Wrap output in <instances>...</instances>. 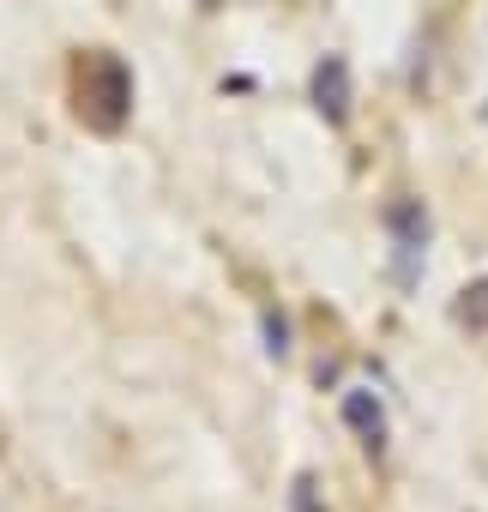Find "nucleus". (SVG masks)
I'll return each instance as SVG.
<instances>
[{
    "instance_id": "1",
    "label": "nucleus",
    "mask_w": 488,
    "mask_h": 512,
    "mask_svg": "<svg viewBox=\"0 0 488 512\" xmlns=\"http://www.w3.org/2000/svg\"><path fill=\"white\" fill-rule=\"evenodd\" d=\"M344 416L356 422L362 446H368V452H380V440H386V428H380V404H368V392H362V386H356V392L344 398Z\"/></svg>"
}]
</instances>
